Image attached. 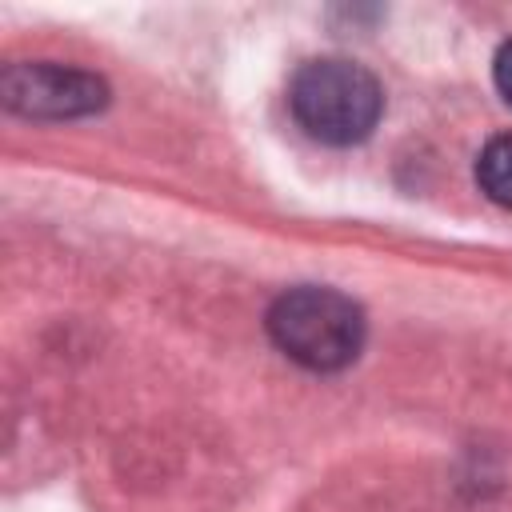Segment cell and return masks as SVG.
Segmentation results:
<instances>
[{
  "label": "cell",
  "instance_id": "7a4b0ae2",
  "mask_svg": "<svg viewBox=\"0 0 512 512\" xmlns=\"http://www.w3.org/2000/svg\"><path fill=\"white\" fill-rule=\"evenodd\" d=\"M268 336L272 344L312 368V372H340L364 348V312L352 296L320 284L288 288L268 308Z\"/></svg>",
  "mask_w": 512,
  "mask_h": 512
},
{
  "label": "cell",
  "instance_id": "277c9868",
  "mask_svg": "<svg viewBox=\"0 0 512 512\" xmlns=\"http://www.w3.org/2000/svg\"><path fill=\"white\" fill-rule=\"evenodd\" d=\"M476 180L488 200H496L500 208H512V132H500L480 148Z\"/></svg>",
  "mask_w": 512,
  "mask_h": 512
},
{
  "label": "cell",
  "instance_id": "6da1fadb",
  "mask_svg": "<svg viewBox=\"0 0 512 512\" xmlns=\"http://www.w3.org/2000/svg\"><path fill=\"white\" fill-rule=\"evenodd\" d=\"M288 108L312 140L348 148L368 140L380 124L384 88L364 64L344 56H320L296 68L288 84Z\"/></svg>",
  "mask_w": 512,
  "mask_h": 512
},
{
  "label": "cell",
  "instance_id": "3957f363",
  "mask_svg": "<svg viewBox=\"0 0 512 512\" xmlns=\"http://www.w3.org/2000/svg\"><path fill=\"white\" fill-rule=\"evenodd\" d=\"M0 100L8 112L28 116V120H76L108 104V84L84 68L24 60V64L4 68Z\"/></svg>",
  "mask_w": 512,
  "mask_h": 512
},
{
  "label": "cell",
  "instance_id": "5b68a950",
  "mask_svg": "<svg viewBox=\"0 0 512 512\" xmlns=\"http://www.w3.org/2000/svg\"><path fill=\"white\" fill-rule=\"evenodd\" d=\"M492 76H496V88H500V96L512 104V40H508V44H500V52H496V64H492Z\"/></svg>",
  "mask_w": 512,
  "mask_h": 512
}]
</instances>
